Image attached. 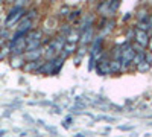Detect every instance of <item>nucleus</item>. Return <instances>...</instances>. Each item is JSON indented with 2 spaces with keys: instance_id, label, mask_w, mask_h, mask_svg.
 Masks as SVG:
<instances>
[{
  "instance_id": "nucleus-1",
  "label": "nucleus",
  "mask_w": 152,
  "mask_h": 137,
  "mask_svg": "<svg viewBox=\"0 0 152 137\" xmlns=\"http://www.w3.org/2000/svg\"><path fill=\"white\" fill-rule=\"evenodd\" d=\"M26 46H28L26 38H14L12 40V46H11L12 55H21L23 51H26Z\"/></svg>"
},
{
  "instance_id": "nucleus-2",
  "label": "nucleus",
  "mask_w": 152,
  "mask_h": 137,
  "mask_svg": "<svg viewBox=\"0 0 152 137\" xmlns=\"http://www.w3.org/2000/svg\"><path fill=\"white\" fill-rule=\"evenodd\" d=\"M21 12H23L21 8H17V9H14V12H11V15H9L8 20H6V26H8V28L11 26V24H14V23L21 17Z\"/></svg>"
},
{
  "instance_id": "nucleus-3",
  "label": "nucleus",
  "mask_w": 152,
  "mask_h": 137,
  "mask_svg": "<svg viewBox=\"0 0 152 137\" xmlns=\"http://www.w3.org/2000/svg\"><path fill=\"white\" fill-rule=\"evenodd\" d=\"M41 53H43V52H41V49H31V51H28V52H26L24 58H26L28 61H35V59L40 58V55H41Z\"/></svg>"
},
{
  "instance_id": "nucleus-4",
  "label": "nucleus",
  "mask_w": 152,
  "mask_h": 137,
  "mask_svg": "<svg viewBox=\"0 0 152 137\" xmlns=\"http://www.w3.org/2000/svg\"><path fill=\"white\" fill-rule=\"evenodd\" d=\"M135 38H137V41L140 43L142 46H146V44L149 43V40H146V31H143V29H138V31H137Z\"/></svg>"
},
{
  "instance_id": "nucleus-5",
  "label": "nucleus",
  "mask_w": 152,
  "mask_h": 137,
  "mask_svg": "<svg viewBox=\"0 0 152 137\" xmlns=\"http://www.w3.org/2000/svg\"><path fill=\"white\" fill-rule=\"evenodd\" d=\"M26 72H32V70H37V69H40V61L35 59V61H29V63L23 67Z\"/></svg>"
},
{
  "instance_id": "nucleus-6",
  "label": "nucleus",
  "mask_w": 152,
  "mask_h": 137,
  "mask_svg": "<svg viewBox=\"0 0 152 137\" xmlns=\"http://www.w3.org/2000/svg\"><path fill=\"white\" fill-rule=\"evenodd\" d=\"M2 2H3V0H0V3H2Z\"/></svg>"
}]
</instances>
